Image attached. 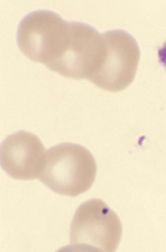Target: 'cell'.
<instances>
[{
    "mask_svg": "<svg viewBox=\"0 0 166 252\" xmlns=\"http://www.w3.org/2000/svg\"><path fill=\"white\" fill-rule=\"evenodd\" d=\"M96 170L95 159L87 149L78 144L62 143L47 151L39 178L55 192L75 196L91 187Z\"/></svg>",
    "mask_w": 166,
    "mask_h": 252,
    "instance_id": "cell-1",
    "label": "cell"
},
{
    "mask_svg": "<svg viewBox=\"0 0 166 252\" xmlns=\"http://www.w3.org/2000/svg\"><path fill=\"white\" fill-rule=\"evenodd\" d=\"M70 37V22L57 14L38 10L26 16L19 25L17 42L30 59L47 67L63 54Z\"/></svg>",
    "mask_w": 166,
    "mask_h": 252,
    "instance_id": "cell-2",
    "label": "cell"
},
{
    "mask_svg": "<svg viewBox=\"0 0 166 252\" xmlns=\"http://www.w3.org/2000/svg\"><path fill=\"white\" fill-rule=\"evenodd\" d=\"M105 55L102 35L87 24L70 22L66 48L48 68L66 77L90 80L99 72Z\"/></svg>",
    "mask_w": 166,
    "mask_h": 252,
    "instance_id": "cell-3",
    "label": "cell"
},
{
    "mask_svg": "<svg viewBox=\"0 0 166 252\" xmlns=\"http://www.w3.org/2000/svg\"><path fill=\"white\" fill-rule=\"evenodd\" d=\"M121 234L116 214L101 199H92L78 208L71 225L70 241L104 252H115Z\"/></svg>",
    "mask_w": 166,
    "mask_h": 252,
    "instance_id": "cell-4",
    "label": "cell"
},
{
    "mask_svg": "<svg viewBox=\"0 0 166 252\" xmlns=\"http://www.w3.org/2000/svg\"><path fill=\"white\" fill-rule=\"evenodd\" d=\"M106 47L104 63L97 74L90 80L103 90L117 92L130 85L135 76L139 50L136 40L122 30L102 34Z\"/></svg>",
    "mask_w": 166,
    "mask_h": 252,
    "instance_id": "cell-5",
    "label": "cell"
},
{
    "mask_svg": "<svg viewBox=\"0 0 166 252\" xmlns=\"http://www.w3.org/2000/svg\"><path fill=\"white\" fill-rule=\"evenodd\" d=\"M40 140L30 132L21 131L9 136L0 148L1 165L12 177L31 180L40 177L46 156Z\"/></svg>",
    "mask_w": 166,
    "mask_h": 252,
    "instance_id": "cell-6",
    "label": "cell"
},
{
    "mask_svg": "<svg viewBox=\"0 0 166 252\" xmlns=\"http://www.w3.org/2000/svg\"><path fill=\"white\" fill-rule=\"evenodd\" d=\"M56 252H104L92 246L80 244H73L64 246Z\"/></svg>",
    "mask_w": 166,
    "mask_h": 252,
    "instance_id": "cell-7",
    "label": "cell"
},
{
    "mask_svg": "<svg viewBox=\"0 0 166 252\" xmlns=\"http://www.w3.org/2000/svg\"><path fill=\"white\" fill-rule=\"evenodd\" d=\"M158 55L160 62L166 67V42L159 48Z\"/></svg>",
    "mask_w": 166,
    "mask_h": 252,
    "instance_id": "cell-8",
    "label": "cell"
}]
</instances>
